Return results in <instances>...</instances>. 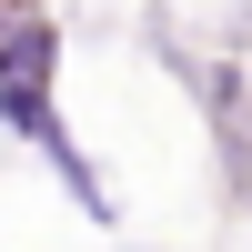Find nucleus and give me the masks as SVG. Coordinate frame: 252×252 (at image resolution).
Returning <instances> with one entry per match:
<instances>
[{"label": "nucleus", "mask_w": 252, "mask_h": 252, "mask_svg": "<svg viewBox=\"0 0 252 252\" xmlns=\"http://www.w3.org/2000/svg\"><path fill=\"white\" fill-rule=\"evenodd\" d=\"M0 141H20V152L51 161V182L81 202V222H91V232H121V192L101 182V161L81 152L71 111H61V81H0Z\"/></svg>", "instance_id": "1"}, {"label": "nucleus", "mask_w": 252, "mask_h": 252, "mask_svg": "<svg viewBox=\"0 0 252 252\" xmlns=\"http://www.w3.org/2000/svg\"><path fill=\"white\" fill-rule=\"evenodd\" d=\"M182 91H192L202 121H212V172H222V192L252 202V81H242V61H192Z\"/></svg>", "instance_id": "2"}, {"label": "nucleus", "mask_w": 252, "mask_h": 252, "mask_svg": "<svg viewBox=\"0 0 252 252\" xmlns=\"http://www.w3.org/2000/svg\"><path fill=\"white\" fill-rule=\"evenodd\" d=\"M61 51H71V40H61V20L40 10V0L0 20V81H61Z\"/></svg>", "instance_id": "3"}]
</instances>
